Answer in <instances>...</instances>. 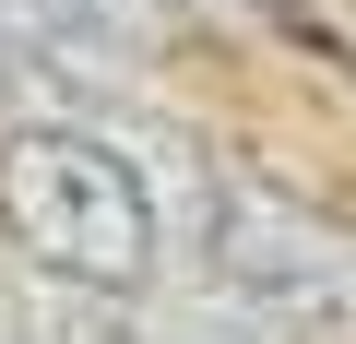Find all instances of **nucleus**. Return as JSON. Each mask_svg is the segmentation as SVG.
<instances>
[{"label": "nucleus", "mask_w": 356, "mask_h": 344, "mask_svg": "<svg viewBox=\"0 0 356 344\" xmlns=\"http://www.w3.org/2000/svg\"><path fill=\"white\" fill-rule=\"evenodd\" d=\"M202 261L261 309V320H332L356 309V249L321 226V214H285L261 202L250 179H214V226H202Z\"/></svg>", "instance_id": "obj_2"}, {"label": "nucleus", "mask_w": 356, "mask_h": 344, "mask_svg": "<svg viewBox=\"0 0 356 344\" xmlns=\"http://www.w3.org/2000/svg\"><path fill=\"white\" fill-rule=\"evenodd\" d=\"M72 13H83V24L119 48V60H143V48H154V13H166V0H72Z\"/></svg>", "instance_id": "obj_3"}, {"label": "nucleus", "mask_w": 356, "mask_h": 344, "mask_svg": "<svg viewBox=\"0 0 356 344\" xmlns=\"http://www.w3.org/2000/svg\"><path fill=\"white\" fill-rule=\"evenodd\" d=\"M0 238L48 285H83V297H143L166 261V214H154L143 154L119 131H72V119L0 131Z\"/></svg>", "instance_id": "obj_1"}]
</instances>
